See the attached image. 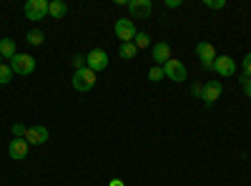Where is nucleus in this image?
Returning <instances> with one entry per match:
<instances>
[{
	"instance_id": "obj_1",
	"label": "nucleus",
	"mask_w": 251,
	"mask_h": 186,
	"mask_svg": "<svg viewBox=\"0 0 251 186\" xmlns=\"http://www.w3.org/2000/svg\"><path fill=\"white\" fill-rule=\"evenodd\" d=\"M98 73H93L91 68H80V71H73V78H71V83H73V88L78 91V93H86V91H93V86H96V78Z\"/></svg>"
},
{
	"instance_id": "obj_2",
	"label": "nucleus",
	"mask_w": 251,
	"mask_h": 186,
	"mask_svg": "<svg viewBox=\"0 0 251 186\" xmlns=\"http://www.w3.org/2000/svg\"><path fill=\"white\" fill-rule=\"evenodd\" d=\"M8 66L13 68V73L18 76H30L35 71V58L28 55V53H18L13 60H8Z\"/></svg>"
},
{
	"instance_id": "obj_3",
	"label": "nucleus",
	"mask_w": 251,
	"mask_h": 186,
	"mask_svg": "<svg viewBox=\"0 0 251 186\" xmlns=\"http://www.w3.org/2000/svg\"><path fill=\"white\" fill-rule=\"evenodd\" d=\"M113 33H116V38L121 40V43H133V38H136V26H133V20H128V18H118L116 20V26H113Z\"/></svg>"
},
{
	"instance_id": "obj_4",
	"label": "nucleus",
	"mask_w": 251,
	"mask_h": 186,
	"mask_svg": "<svg viewBox=\"0 0 251 186\" xmlns=\"http://www.w3.org/2000/svg\"><path fill=\"white\" fill-rule=\"evenodd\" d=\"M86 68H91L93 73L106 71V68H108V53L103 51V48H93V51H88V55H86Z\"/></svg>"
},
{
	"instance_id": "obj_5",
	"label": "nucleus",
	"mask_w": 251,
	"mask_h": 186,
	"mask_svg": "<svg viewBox=\"0 0 251 186\" xmlns=\"http://www.w3.org/2000/svg\"><path fill=\"white\" fill-rule=\"evenodd\" d=\"M196 55L201 60V66L206 71H214V60H216V48L211 43H206V40H201V43L196 46Z\"/></svg>"
},
{
	"instance_id": "obj_6",
	"label": "nucleus",
	"mask_w": 251,
	"mask_h": 186,
	"mask_svg": "<svg viewBox=\"0 0 251 186\" xmlns=\"http://www.w3.org/2000/svg\"><path fill=\"white\" fill-rule=\"evenodd\" d=\"M126 8H128L133 20H143V18H149L153 13V3H151V0H128V5H126Z\"/></svg>"
},
{
	"instance_id": "obj_7",
	"label": "nucleus",
	"mask_w": 251,
	"mask_h": 186,
	"mask_svg": "<svg viewBox=\"0 0 251 186\" xmlns=\"http://www.w3.org/2000/svg\"><path fill=\"white\" fill-rule=\"evenodd\" d=\"M48 0H28L25 3V18L28 20H46L48 15Z\"/></svg>"
},
{
	"instance_id": "obj_8",
	"label": "nucleus",
	"mask_w": 251,
	"mask_h": 186,
	"mask_svg": "<svg viewBox=\"0 0 251 186\" xmlns=\"http://www.w3.org/2000/svg\"><path fill=\"white\" fill-rule=\"evenodd\" d=\"M163 73H166V78H169V80H174V83H183V80H186V66L181 63V60H169V63H166L163 66Z\"/></svg>"
},
{
	"instance_id": "obj_9",
	"label": "nucleus",
	"mask_w": 251,
	"mask_h": 186,
	"mask_svg": "<svg viewBox=\"0 0 251 186\" xmlns=\"http://www.w3.org/2000/svg\"><path fill=\"white\" fill-rule=\"evenodd\" d=\"M214 71H216L221 78L234 76V73H236V60H234L231 55H216V60H214Z\"/></svg>"
},
{
	"instance_id": "obj_10",
	"label": "nucleus",
	"mask_w": 251,
	"mask_h": 186,
	"mask_svg": "<svg viewBox=\"0 0 251 186\" xmlns=\"http://www.w3.org/2000/svg\"><path fill=\"white\" fill-rule=\"evenodd\" d=\"M221 91H224V86H221V80H208V83L203 86V93H201V101L206 103L208 108L214 106V103L219 101V96H221Z\"/></svg>"
},
{
	"instance_id": "obj_11",
	"label": "nucleus",
	"mask_w": 251,
	"mask_h": 186,
	"mask_svg": "<svg viewBox=\"0 0 251 186\" xmlns=\"http://www.w3.org/2000/svg\"><path fill=\"white\" fill-rule=\"evenodd\" d=\"M28 151H30V143H28L25 138H13V141L8 143V156H10L13 161H23V159L28 156Z\"/></svg>"
},
{
	"instance_id": "obj_12",
	"label": "nucleus",
	"mask_w": 251,
	"mask_h": 186,
	"mask_svg": "<svg viewBox=\"0 0 251 186\" xmlns=\"http://www.w3.org/2000/svg\"><path fill=\"white\" fill-rule=\"evenodd\" d=\"M48 138H50V131L46 126H30L25 131V141L30 143V146H43Z\"/></svg>"
},
{
	"instance_id": "obj_13",
	"label": "nucleus",
	"mask_w": 251,
	"mask_h": 186,
	"mask_svg": "<svg viewBox=\"0 0 251 186\" xmlns=\"http://www.w3.org/2000/svg\"><path fill=\"white\" fill-rule=\"evenodd\" d=\"M151 55H153V63H156V66H166V63L171 60V46L166 43V40H161V43H153Z\"/></svg>"
},
{
	"instance_id": "obj_14",
	"label": "nucleus",
	"mask_w": 251,
	"mask_h": 186,
	"mask_svg": "<svg viewBox=\"0 0 251 186\" xmlns=\"http://www.w3.org/2000/svg\"><path fill=\"white\" fill-rule=\"evenodd\" d=\"M0 55H3L5 60H13L18 55V48H15L13 38H3V40H0Z\"/></svg>"
},
{
	"instance_id": "obj_15",
	"label": "nucleus",
	"mask_w": 251,
	"mask_h": 186,
	"mask_svg": "<svg viewBox=\"0 0 251 186\" xmlns=\"http://www.w3.org/2000/svg\"><path fill=\"white\" fill-rule=\"evenodd\" d=\"M66 13H68V5L63 3V0H53V3L48 5V15H50V18H55V20L66 18Z\"/></svg>"
},
{
	"instance_id": "obj_16",
	"label": "nucleus",
	"mask_w": 251,
	"mask_h": 186,
	"mask_svg": "<svg viewBox=\"0 0 251 186\" xmlns=\"http://www.w3.org/2000/svg\"><path fill=\"white\" fill-rule=\"evenodd\" d=\"M136 53H138L136 43H121V48H118V55H121L123 60H133Z\"/></svg>"
},
{
	"instance_id": "obj_17",
	"label": "nucleus",
	"mask_w": 251,
	"mask_h": 186,
	"mask_svg": "<svg viewBox=\"0 0 251 186\" xmlns=\"http://www.w3.org/2000/svg\"><path fill=\"white\" fill-rule=\"evenodd\" d=\"M13 80V68L8 63H0V86H8Z\"/></svg>"
},
{
	"instance_id": "obj_18",
	"label": "nucleus",
	"mask_w": 251,
	"mask_h": 186,
	"mask_svg": "<svg viewBox=\"0 0 251 186\" xmlns=\"http://www.w3.org/2000/svg\"><path fill=\"white\" fill-rule=\"evenodd\" d=\"M25 40H28L30 46H40V43L46 40V35H43V30H30V33L25 35Z\"/></svg>"
},
{
	"instance_id": "obj_19",
	"label": "nucleus",
	"mask_w": 251,
	"mask_h": 186,
	"mask_svg": "<svg viewBox=\"0 0 251 186\" xmlns=\"http://www.w3.org/2000/svg\"><path fill=\"white\" fill-rule=\"evenodd\" d=\"M133 43H136V48L141 51V48H146V46H151V38H149V33H136Z\"/></svg>"
},
{
	"instance_id": "obj_20",
	"label": "nucleus",
	"mask_w": 251,
	"mask_h": 186,
	"mask_svg": "<svg viewBox=\"0 0 251 186\" xmlns=\"http://www.w3.org/2000/svg\"><path fill=\"white\" fill-rule=\"evenodd\" d=\"M163 78H166L163 66H153V68L149 71V80H153V83H158V80H163Z\"/></svg>"
},
{
	"instance_id": "obj_21",
	"label": "nucleus",
	"mask_w": 251,
	"mask_h": 186,
	"mask_svg": "<svg viewBox=\"0 0 251 186\" xmlns=\"http://www.w3.org/2000/svg\"><path fill=\"white\" fill-rule=\"evenodd\" d=\"M203 5L208 10H221V8H226V0H203Z\"/></svg>"
},
{
	"instance_id": "obj_22",
	"label": "nucleus",
	"mask_w": 251,
	"mask_h": 186,
	"mask_svg": "<svg viewBox=\"0 0 251 186\" xmlns=\"http://www.w3.org/2000/svg\"><path fill=\"white\" fill-rule=\"evenodd\" d=\"M10 131H13V138H25V131H28V129L23 126V123H13Z\"/></svg>"
},
{
	"instance_id": "obj_23",
	"label": "nucleus",
	"mask_w": 251,
	"mask_h": 186,
	"mask_svg": "<svg viewBox=\"0 0 251 186\" xmlns=\"http://www.w3.org/2000/svg\"><path fill=\"white\" fill-rule=\"evenodd\" d=\"M241 68H244V73H241V76L251 78V53H246V55H244V60H241Z\"/></svg>"
},
{
	"instance_id": "obj_24",
	"label": "nucleus",
	"mask_w": 251,
	"mask_h": 186,
	"mask_svg": "<svg viewBox=\"0 0 251 186\" xmlns=\"http://www.w3.org/2000/svg\"><path fill=\"white\" fill-rule=\"evenodd\" d=\"M71 66H73L75 71L86 68V58H83V55H73V58H71Z\"/></svg>"
},
{
	"instance_id": "obj_25",
	"label": "nucleus",
	"mask_w": 251,
	"mask_h": 186,
	"mask_svg": "<svg viewBox=\"0 0 251 186\" xmlns=\"http://www.w3.org/2000/svg\"><path fill=\"white\" fill-rule=\"evenodd\" d=\"M241 91L251 98V78H246V76H241Z\"/></svg>"
},
{
	"instance_id": "obj_26",
	"label": "nucleus",
	"mask_w": 251,
	"mask_h": 186,
	"mask_svg": "<svg viewBox=\"0 0 251 186\" xmlns=\"http://www.w3.org/2000/svg\"><path fill=\"white\" fill-rule=\"evenodd\" d=\"M201 93H203V86H201V83H194V86H191V96L201 98Z\"/></svg>"
},
{
	"instance_id": "obj_27",
	"label": "nucleus",
	"mask_w": 251,
	"mask_h": 186,
	"mask_svg": "<svg viewBox=\"0 0 251 186\" xmlns=\"http://www.w3.org/2000/svg\"><path fill=\"white\" fill-rule=\"evenodd\" d=\"M166 8H171V10L181 8V0H166Z\"/></svg>"
},
{
	"instance_id": "obj_28",
	"label": "nucleus",
	"mask_w": 251,
	"mask_h": 186,
	"mask_svg": "<svg viewBox=\"0 0 251 186\" xmlns=\"http://www.w3.org/2000/svg\"><path fill=\"white\" fill-rule=\"evenodd\" d=\"M111 186H123V181H121V179H113V181H111Z\"/></svg>"
},
{
	"instance_id": "obj_29",
	"label": "nucleus",
	"mask_w": 251,
	"mask_h": 186,
	"mask_svg": "<svg viewBox=\"0 0 251 186\" xmlns=\"http://www.w3.org/2000/svg\"><path fill=\"white\" fill-rule=\"evenodd\" d=\"M3 60H5V58H3V55H0V63H3Z\"/></svg>"
}]
</instances>
